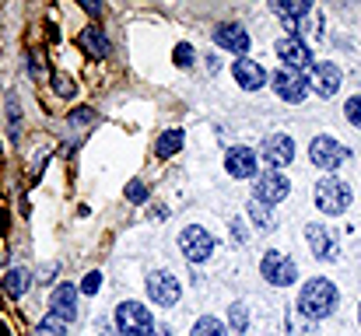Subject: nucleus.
Here are the masks:
<instances>
[{
  "label": "nucleus",
  "instance_id": "423d86ee",
  "mask_svg": "<svg viewBox=\"0 0 361 336\" xmlns=\"http://www.w3.org/2000/svg\"><path fill=\"white\" fill-rule=\"evenodd\" d=\"M309 158H312L316 168H323V172L334 175V168H341V165L348 161V147H344L337 137L319 133V137H312V144H309Z\"/></svg>",
  "mask_w": 361,
  "mask_h": 336
},
{
  "label": "nucleus",
  "instance_id": "0eeeda50",
  "mask_svg": "<svg viewBox=\"0 0 361 336\" xmlns=\"http://www.w3.org/2000/svg\"><path fill=\"white\" fill-rule=\"evenodd\" d=\"M288 197H291V182H288L284 172L267 168V172H259V175L252 179V200L274 207V204H281V200H288Z\"/></svg>",
  "mask_w": 361,
  "mask_h": 336
},
{
  "label": "nucleus",
  "instance_id": "20e7f679",
  "mask_svg": "<svg viewBox=\"0 0 361 336\" xmlns=\"http://www.w3.org/2000/svg\"><path fill=\"white\" fill-rule=\"evenodd\" d=\"M116 330L120 336H154L158 326H154V316L147 312V305L140 301H123L116 309Z\"/></svg>",
  "mask_w": 361,
  "mask_h": 336
},
{
  "label": "nucleus",
  "instance_id": "cd10ccee",
  "mask_svg": "<svg viewBox=\"0 0 361 336\" xmlns=\"http://www.w3.org/2000/svg\"><path fill=\"white\" fill-rule=\"evenodd\" d=\"M176 67H193V46L190 42L176 46Z\"/></svg>",
  "mask_w": 361,
  "mask_h": 336
},
{
  "label": "nucleus",
  "instance_id": "412c9836",
  "mask_svg": "<svg viewBox=\"0 0 361 336\" xmlns=\"http://www.w3.org/2000/svg\"><path fill=\"white\" fill-rule=\"evenodd\" d=\"M288 28H291V35H298V39L305 35V39H316V42H319V39H323V14L312 11L309 18H302L298 25H288Z\"/></svg>",
  "mask_w": 361,
  "mask_h": 336
},
{
  "label": "nucleus",
  "instance_id": "39448f33",
  "mask_svg": "<svg viewBox=\"0 0 361 336\" xmlns=\"http://www.w3.org/2000/svg\"><path fill=\"white\" fill-rule=\"evenodd\" d=\"M274 53L281 56L284 70H295V74L316 70V56H312V49L305 46V39H298V35H284V39H277Z\"/></svg>",
  "mask_w": 361,
  "mask_h": 336
},
{
  "label": "nucleus",
  "instance_id": "9d476101",
  "mask_svg": "<svg viewBox=\"0 0 361 336\" xmlns=\"http://www.w3.org/2000/svg\"><path fill=\"white\" fill-rule=\"evenodd\" d=\"M147 298L154 301V305H176L179 298H183V287H179V280H176V273H169V270H151L147 273Z\"/></svg>",
  "mask_w": 361,
  "mask_h": 336
},
{
  "label": "nucleus",
  "instance_id": "4be33fe9",
  "mask_svg": "<svg viewBox=\"0 0 361 336\" xmlns=\"http://www.w3.org/2000/svg\"><path fill=\"white\" fill-rule=\"evenodd\" d=\"M179 147H183V130H165L158 137V144H154V154L158 158H172Z\"/></svg>",
  "mask_w": 361,
  "mask_h": 336
},
{
  "label": "nucleus",
  "instance_id": "ddd939ff",
  "mask_svg": "<svg viewBox=\"0 0 361 336\" xmlns=\"http://www.w3.org/2000/svg\"><path fill=\"white\" fill-rule=\"evenodd\" d=\"M256 168H259V161H256V151L252 147H228L225 151V172L232 175V179H256Z\"/></svg>",
  "mask_w": 361,
  "mask_h": 336
},
{
  "label": "nucleus",
  "instance_id": "6e6552de",
  "mask_svg": "<svg viewBox=\"0 0 361 336\" xmlns=\"http://www.w3.org/2000/svg\"><path fill=\"white\" fill-rule=\"evenodd\" d=\"M270 88L277 92V99L281 102H291V106H298V102H305L309 99V92H312V81L305 77V74H295V70H274L270 74Z\"/></svg>",
  "mask_w": 361,
  "mask_h": 336
},
{
  "label": "nucleus",
  "instance_id": "7c9ffc66",
  "mask_svg": "<svg viewBox=\"0 0 361 336\" xmlns=\"http://www.w3.org/2000/svg\"><path fill=\"white\" fill-rule=\"evenodd\" d=\"M56 95H67V99H71V95H74V85H71L67 77H56Z\"/></svg>",
  "mask_w": 361,
  "mask_h": 336
},
{
  "label": "nucleus",
  "instance_id": "2f4dec72",
  "mask_svg": "<svg viewBox=\"0 0 361 336\" xmlns=\"http://www.w3.org/2000/svg\"><path fill=\"white\" fill-rule=\"evenodd\" d=\"M158 336H172V333H169V330H158Z\"/></svg>",
  "mask_w": 361,
  "mask_h": 336
},
{
  "label": "nucleus",
  "instance_id": "f03ea898",
  "mask_svg": "<svg viewBox=\"0 0 361 336\" xmlns=\"http://www.w3.org/2000/svg\"><path fill=\"white\" fill-rule=\"evenodd\" d=\"M312 204H316L323 214L337 218V214H344V211L351 207V186H348L344 179H337V175H323V179L316 182V189H312Z\"/></svg>",
  "mask_w": 361,
  "mask_h": 336
},
{
  "label": "nucleus",
  "instance_id": "f3484780",
  "mask_svg": "<svg viewBox=\"0 0 361 336\" xmlns=\"http://www.w3.org/2000/svg\"><path fill=\"white\" fill-rule=\"evenodd\" d=\"M49 309H53L63 323H74V319H78V291H74L71 284H60V287L53 291Z\"/></svg>",
  "mask_w": 361,
  "mask_h": 336
},
{
  "label": "nucleus",
  "instance_id": "f257e3e1",
  "mask_svg": "<svg viewBox=\"0 0 361 336\" xmlns=\"http://www.w3.org/2000/svg\"><path fill=\"white\" fill-rule=\"evenodd\" d=\"M337 305H341V291H337L334 280H326V277L305 280V287H302V294H298V312H302L309 323L330 319V316L337 312Z\"/></svg>",
  "mask_w": 361,
  "mask_h": 336
},
{
  "label": "nucleus",
  "instance_id": "473e14b6",
  "mask_svg": "<svg viewBox=\"0 0 361 336\" xmlns=\"http://www.w3.org/2000/svg\"><path fill=\"white\" fill-rule=\"evenodd\" d=\"M358 326H361V309H358Z\"/></svg>",
  "mask_w": 361,
  "mask_h": 336
},
{
  "label": "nucleus",
  "instance_id": "c756f323",
  "mask_svg": "<svg viewBox=\"0 0 361 336\" xmlns=\"http://www.w3.org/2000/svg\"><path fill=\"white\" fill-rule=\"evenodd\" d=\"M99 287H102V273H95V270H92V273H85V280H81V291L92 298V294H99Z\"/></svg>",
  "mask_w": 361,
  "mask_h": 336
},
{
  "label": "nucleus",
  "instance_id": "9b49d317",
  "mask_svg": "<svg viewBox=\"0 0 361 336\" xmlns=\"http://www.w3.org/2000/svg\"><path fill=\"white\" fill-rule=\"evenodd\" d=\"M232 77H235V85H239L242 92H259V88L270 85V74L263 70V63H256L249 56H239L232 63Z\"/></svg>",
  "mask_w": 361,
  "mask_h": 336
},
{
  "label": "nucleus",
  "instance_id": "aec40b11",
  "mask_svg": "<svg viewBox=\"0 0 361 336\" xmlns=\"http://www.w3.org/2000/svg\"><path fill=\"white\" fill-rule=\"evenodd\" d=\"M270 7H274L281 18H291V21H302V18L312 14V4H309V0H274Z\"/></svg>",
  "mask_w": 361,
  "mask_h": 336
},
{
  "label": "nucleus",
  "instance_id": "2eb2a0df",
  "mask_svg": "<svg viewBox=\"0 0 361 336\" xmlns=\"http://www.w3.org/2000/svg\"><path fill=\"white\" fill-rule=\"evenodd\" d=\"M305 242H309V249H312V256L316 259H323V263H334L337 259V238L323 228V224H309L305 228Z\"/></svg>",
  "mask_w": 361,
  "mask_h": 336
},
{
  "label": "nucleus",
  "instance_id": "dca6fc26",
  "mask_svg": "<svg viewBox=\"0 0 361 336\" xmlns=\"http://www.w3.org/2000/svg\"><path fill=\"white\" fill-rule=\"evenodd\" d=\"M214 42L221 46V49H228L232 56H245L249 53V32L242 28V25H218L214 28Z\"/></svg>",
  "mask_w": 361,
  "mask_h": 336
},
{
  "label": "nucleus",
  "instance_id": "5701e85b",
  "mask_svg": "<svg viewBox=\"0 0 361 336\" xmlns=\"http://www.w3.org/2000/svg\"><path fill=\"white\" fill-rule=\"evenodd\" d=\"M4 287H7V294H11V298H21V294L28 291V270H7Z\"/></svg>",
  "mask_w": 361,
  "mask_h": 336
},
{
  "label": "nucleus",
  "instance_id": "4468645a",
  "mask_svg": "<svg viewBox=\"0 0 361 336\" xmlns=\"http://www.w3.org/2000/svg\"><path fill=\"white\" fill-rule=\"evenodd\" d=\"M309 81H312V92L319 99H334L341 92V85H344V70L337 63H316V70H312Z\"/></svg>",
  "mask_w": 361,
  "mask_h": 336
},
{
  "label": "nucleus",
  "instance_id": "b1692460",
  "mask_svg": "<svg viewBox=\"0 0 361 336\" xmlns=\"http://www.w3.org/2000/svg\"><path fill=\"white\" fill-rule=\"evenodd\" d=\"M190 336H228V326L221 319H214V316H204V319H197Z\"/></svg>",
  "mask_w": 361,
  "mask_h": 336
},
{
  "label": "nucleus",
  "instance_id": "a878e982",
  "mask_svg": "<svg viewBox=\"0 0 361 336\" xmlns=\"http://www.w3.org/2000/svg\"><path fill=\"white\" fill-rule=\"evenodd\" d=\"M228 323H232V330H235V333H245V323H249V316H245V305H242V301H235V305H232V312H228Z\"/></svg>",
  "mask_w": 361,
  "mask_h": 336
},
{
  "label": "nucleus",
  "instance_id": "7ed1b4c3",
  "mask_svg": "<svg viewBox=\"0 0 361 336\" xmlns=\"http://www.w3.org/2000/svg\"><path fill=\"white\" fill-rule=\"evenodd\" d=\"M259 273H263V280H267L270 287H291V284L298 280V263H295L288 252L270 249V252H263V259H259Z\"/></svg>",
  "mask_w": 361,
  "mask_h": 336
},
{
  "label": "nucleus",
  "instance_id": "c85d7f7f",
  "mask_svg": "<svg viewBox=\"0 0 361 336\" xmlns=\"http://www.w3.org/2000/svg\"><path fill=\"white\" fill-rule=\"evenodd\" d=\"M126 200H130V204H144V200H147V186L133 179V182L126 186Z\"/></svg>",
  "mask_w": 361,
  "mask_h": 336
},
{
  "label": "nucleus",
  "instance_id": "a211bd4d",
  "mask_svg": "<svg viewBox=\"0 0 361 336\" xmlns=\"http://www.w3.org/2000/svg\"><path fill=\"white\" fill-rule=\"evenodd\" d=\"M81 46H85L95 60L109 56V39H106V32H102V28H85V32H81Z\"/></svg>",
  "mask_w": 361,
  "mask_h": 336
},
{
  "label": "nucleus",
  "instance_id": "393cba45",
  "mask_svg": "<svg viewBox=\"0 0 361 336\" xmlns=\"http://www.w3.org/2000/svg\"><path fill=\"white\" fill-rule=\"evenodd\" d=\"M67 326H71V323H63L56 312H49V316L35 326V336H63L67 333Z\"/></svg>",
  "mask_w": 361,
  "mask_h": 336
},
{
  "label": "nucleus",
  "instance_id": "f8f14e48",
  "mask_svg": "<svg viewBox=\"0 0 361 336\" xmlns=\"http://www.w3.org/2000/svg\"><path fill=\"white\" fill-rule=\"evenodd\" d=\"M263 161L270 168H277V172L284 165H291L295 161V140H291V133H270L263 140Z\"/></svg>",
  "mask_w": 361,
  "mask_h": 336
},
{
  "label": "nucleus",
  "instance_id": "bb28decb",
  "mask_svg": "<svg viewBox=\"0 0 361 336\" xmlns=\"http://www.w3.org/2000/svg\"><path fill=\"white\" fill-rule=\"evenodd\" d=\"M344 116H348L351 126H358L361 130V95H351V99L344 102Z\"/></svg>",
  "mask_w": 361,
  "mask_h": 336
},
{
  "label": "nucleus",
  "instance_id": "6ab92c4d",
  "mask_svg": "<svg viewBox=\"0 0 361 336\" xmlns=\"http://www.w3.org/2000/svg\"><path fill=\"white\" fill-rule=\"evenodd\" d=\"M245 214H249V221L256 224L259 231H274V228H277V218H274V207H267V204H259V200H249Z\"/></svg>",
  "mask_w": 361,
  "mask_h": 336
},
{
  "label": "nucleus",
  "instance_id": "1a4fd4ad",
  "mask_svg": "<svg viewBox=\"0 0 361 336\" xmlns=\"http://www.w3.org/2000/svg\"><path fill=\"white\" fill-rule=\"evenodd\" d=\"M179 249H183V256L190 263H207L214 256V235L207 228H200V224H186L179 231Z\"/></svg>",
  "mask_w": 361,
  "mask_h": 336
}]
</instances>
